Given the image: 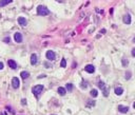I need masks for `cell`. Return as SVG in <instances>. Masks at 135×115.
<instances>
[{
  "label": "cell",
  "mask_w": 135,
  "mask_h": 115,
  "mask_svg": "<svg viewBox=\"0 0 135 115\" xmlns=\"http://www.w3.org/2000/svg\"><path fill=\"white\" fill-rule=\"evenodd\" d=\"M37 14L40 16H46L50 14V10L44 5H38L37 7Z\"/></svg>",
  "instance_id": "obj_1"
},
{
  "label": "cell",
  "mask_w": 135,
  "mask_h": 115,
  "mask_svg": "<svg viewBox=\"0 0 135 115\" xmlns=\"http://www.w3.org/2000/svg\"><path fill=\"white\" fill-rule=\"evenodd\" d=\"M132 56H133V57H135V48H134V49H132Z\"/></svg>",
  "instance_id": "obj_24"
},
{
  "label": "cell",
  "mask_w": 135,
  "mask_h": 115,
  "mask_svg": "<svg viewBox=\"0 0 135 115\" xmlns=\"http://www.w3.org/2000/svg\"><path fill=\"white\" fill-rule=\"evenodd\" d=\"M8 67H10L11 69H13V70H15V69L17 68V63H16V61H15V60H13V59L8 60Z\"/></svg>",
  "instance_id": "obj_7"
},
{
  "label": "cell",
  "mask_w": 135,
  "mask_h": 115,
  "mask_svg": "<svg viewBox=\"0 0 135 115\" xmlns=\"http://www.w3.org/2000/svg\"><path fill=\"white\" fill-rule=\"evenodd\" d=\"M124 23H126V24H130L131 23V16L129 15V14H127V15H124Z\"/></svg>",
  "instance_id": "obj_11"
},
{
  "label": "cell",
  "mask_w": 135,
  "mask_h": 115,
  "mask_svg": "<svg viewBox=\"0 0 135 115\" xmlns=\"http://www.w3.org/2000/svg\"><path fill=\"white\" fill-rule=\"evenodd\" d=\"M20 76L22 77L23 79H26L27 77L30 76V74H29V72H26V71H22V72L20 73Z\"/></svg>",
  "instance_id": "obj_15"
},
{
  "label": "cell",
  "mask_w": 135,
  "mask_h": 115,
  "mask_svg": "<svg viewBox=\"0 0 135 115\" xmlns=\"http://www.w3.org/2000/svg\"><path fill=\"white\" fill-rule=\"evenodd\" d=\"M21 104H26V100H25V99H22V100H21Z\"/></svg>",
  "instance_id": "obj_25"
},
{
  "label": "cell",
  "mask_w": 135,
  "mask_h": 115,
  "mask_svg": "<svg viewBox=\"0 0 135 115\" xmlns=\"http://www.w3.org/2000/svg\"><path fill=\"white\" fill-rule=\"evenodd\" d=\"M114 92H115V94L116 95H121L122 93H124V89H122L121 87H116L115 89H114Z\"/></svg>",
  "instance_id": "obj_12"
},
{
  "label": "cell",
  "mask_w": 135,
  "mask_h": 115,
  "mask_svg": "<svg viewBox=\"0 0 135 115\" xmlns=\"http://www.w3.org/2000/svg\"><path fill=\"white\" fill-rule=\"evenodd\" d=\"M88 87V82H82L81 83V88H86Z\"/></svg>",
  "instance_id": "obj_23"
},
{
  "label": "cell",
  "mask_w": 135,
  "mask_h": 115,
  "mask_svg": "<svg viewBox=\"0 0 135 115\" xmlns=\"http://www.w3.org/2000/svg\"><path fill=\"white\" fill-rule=\"evenodd\" d=\"M90 94H91L92 97H96V96L98 95V92H97L96 89H92V90H91V92H90Z\"/></svg>",
  "instance_id": "obj_17"
},
{
  "label": "cell",
  "mask_w": 135,
  "mask_h": 115,
  "mask_svg": "<svg viewBox=\"0 0 135 115\" xmlns=\"http://www.w3.org/2000/svg\"><path fill=\"white\" fill-rule=\"evenodd\" d=\"M98 87L100 88L101 90H102V91H103V95H105V97H107V96H108V90L105 89V82H103V81H99V82H98Z\"/></svg>",
  "instance_id": "obj_3"
},
{
  "label": "cell",
  "mask_w": 135,
  "mask_h": 115,
  "mask_svg": "<svg viewBox=\"0 0 135 115\" xmlns=\"http://www.w3.org/2000/svg\"><path fill=\"white\" fill-rule=\"evenodd\" d=\"M3 40H4V42H10V41H11V38H10V37H5Z\"/></svg>",
  "instance_id": "obj_22"
},
{
  "label": "cell",
  "mask_w": 135,
  "mask_h": 115,
  "mask_svg": "<svg viewBox=\"0 0 135 115\" xmlns=\"http://www.w3.org/2000/svg\"><path fill=\"white\" fill-rule=\"evenodd\" d=\"M65 89H67L68 91H72V90H73V85H72V83H67V85H65Z\"/></svg>",
  "instance_id": "obj_18"
},
{
  "label": "cell",
  "mask_w": 135,
  "mask_h": 115,
  "mask_svg": "<svg viewBox=\"0 0 135 115\" xmlns=\"http://www.w3.org/2000/svg\"><path fill=\"white\" fill-rule=\"evenodd\" d=\"M14 39H15V41L16 42H21L22 41V35L20 34V33H15V35H14Z\"/></svg>",
  "instance_id": "obj_8"
},
{
  "label": "cell",
  "mask_w": 135,
  "mask_h": 115,
  "mask_svg": "<svg viewBox=\"0 0 135 115\" xmlns=\"http://www.w3.org/2000/svg\"><path fill=\"white\" fill-rule=\"evenodd\" d=\"M118 111L121 113H128L129 112V108L126 106H121V104H119L118 106Z\"/></svg>",
  "instance_id": "obj_9"
},
{
  "label": "cell",
  "mask_w": 135,
  "mask_h": 115,
  "mask_svg": "<svg viewBox=\"0 0 135 115\" xmlns=\"http://www.w3.org/2000/svg\"><path fill=\"white\" fill-rule=\"evenodd\" d=\"M18 23L20 24V26H26V19H25L24 17H19L18 18Z\"/></svg>",
  "instance_id": "obj_10"
},
{
  "label": "cell",
  "mask_w": 135,
  "mask_h": 115,
  "mask_svg": "<svg viewBox=\"0 0 135 115\" xmlns=\"http://www.w3.org/2000/svg\"><path fill=\"white\" fill-rule=\"evenodd\" d=\"M133 41H134V42H135V37H134V38H133Z\"/></svg>",
  "instance_id": "obj_28"
},
{
  "label": "cell",
  "mask_w": 135,
  "mask_h": 115,
  "mask_svg": "<svg viewBox=\"0 0 135 115\" xmlns=\"http://www.w3.org/2000/svg\"><path fill=\"white\" fill-rule=\"evenodd\" d=\"M12 1L13 0H2V1H0V7H5V5L10 4Z\"/></svg>",
  "instance_id": "obj_14"
},
{
  "label": "cell",
  "mask_w": 135,
  "mask_h": 115,
  "mask_svg": "<svg viewBox=\"0 0 135 115\" xmlns=\"http://www.w3.org/2000/svg\"><path fill=\"white\" fill-rule=\"evenodd\" d=\"M121 62H122V66H124V67H127V66L129 64L128 59H126V58H122V59H121Z\"/></svg>",
  "instance_id": "obj_19"
},
{
  "label": "cell",
  "mask_w": 135,
  "mask_h": 115,
  "mask_svg": "<svg viewBox=\"0 0 135 115\" xmlns=\"http://www.w3.org/2000/svg\"><path fill=\"white\" fill-rule=\"evenodd\" d=\"M31 63L33 64V66L37 64V55H36V54H32L31 55Z\"/></svg>",
  "instance_id": "obj_13"
},
{
  "label": "cell",
  "mask_w": 135,
  "mask_h": 115,
  "mask_svg": "<svg viewBox=\"0 0 135 115\" xmlns=\"http://www.w3.org/2000/svg\"><path fill=\"white\" fill-rule=\"evenodd\" d=\"M126 79H130L131 78V72H127L126 73V77H124Z\"/></svg>",
  "instance_id": "obj_21"
},
{
  "label": "cell",
  "mask_w": 135,
  "mask_h": 115,
  "mask_svg": "<svg viewBox=\"0 0 135 115\" xmlns=\"http://www.w3.org/2000/svg\"><path fill=\"white\" fill-rule=\"evenodd\" d=\"M2 69H3V63L0 61V70H2Z\"/></svg>",
  "instance_id": "obj_26"
},
{
  "label": "cell",
  "mask_w": 135,
  "mask_h": 115,
  "mask_svg": "<svg viewBox=\"0 0 135 115\" xmlns=\"http://www.w3.org/2000/svg\"><path fill=\"white\" fill-rule=\"evenodd\" d=\"M84 71L90 73V74H92V73L95 72V68L93 64H88V66H86V68H84Z\"/></svg>",
  "instance_id": "obj_6"
},
{
  "label": "cell",
  "mask_w": 135,
  "mask_h": 115,
  "mask_svg": "<svg viewBox=\"0 0 135 115\" xmlns=\"http://www.w3.org/2000/svg\"><path fill=\"white\" fill-rule=\"evenodd\" d=\"M58 93L60 94L61 96L65 95V89H64V88H62V87H59L58 88Z\"/></svg>",
  "instance_id": "obj_16"
},
{
  "label": "cell",
  "mask_w": 135,
  "mask_h": 115,
  "mask_svg": "<svg viewBox=\"0 0 135 115\" xmlns=\"http://www.w3.org/2000/svg\"><path fill=\"white\" fill-rule=\"evenodd\" d=\"M42 91H43V85H35V87H33V89H32L33 94L35 95V97H37V98L40 96Z\"/></svg>",
  "instance_id": "obj_2"
},
{
  "label": "cell",
  "mask_w": 135,
  "mask_h": 115,
  "mask_svg": "<svg viewBox=\"0 0 135 115\" xmlns=\"http://www.w3.org/2000/svg\"><path fill=\"white\" fill-rule=\"evenodd\" d=\"M12 85H13V88H15V89H18L19 88L20 81H19V79L17 78V77H14V78L12 79Z\"/></svg>",
  "instance_id": "obj_5"
},
{
  "label": "cell",
  "mask_w": 135,
  "mask_h": 115,
  "mask_svg": "<svg viewBox=\"0 0 135 115\" xmlns=\"http://www.w3.org/2000/svg\"><path fill=\"white\" fill-rule=\"evenodd\" d=\"M45 57L48 58L49 60H54L55 57H56V55H55V53L53 51H48L45 53Z\"/></svg>",
  "instance_id": "obj_4"
},
{
  "label": "cell",
  "mask_w": 135,
  "mask_h": 115,
  "mask_svg": "<svg viewBox=\"0 0 135 115\" xmlns=\"http://www.w3.org/2000/svg\"><path fill=\"white\" fill-rule=\"evenodd\" d=\"M52 115H55V114H52Z\"/></svg>",
  "instance_id": "obj_29"
},
{
  "label": "cell",
  "mask_w": 135,
  "mask_h": 115,
  "mask_svg": "<svg viewBox=\"0 0 135 115\" xmlns=\"http://www.w3.org/2000/svg\"><path fill=\"white\" fill-rule=\"evenodd\" d=\"M60 66L62 67V68H65V67H67V60H65L64 58H62V60H61V63H60Z\"/></svg>",
  "instance_id": "obj_20"
},
{
  "label": "cell",
  "mask_w": 135,
  "mask_h": 115,
  "mask_svg": "<svg viewBox=\"0 0 135 115\" xmlns=\"http://www.w3.org/2000/svg\"><path fill=\"white\" fill-rule=\"evenodd\" d=\"M133 108L135 109V102H134V104H133Z\"/></svg>",
  "instance_id": "obj_27"
}]
</instances>
